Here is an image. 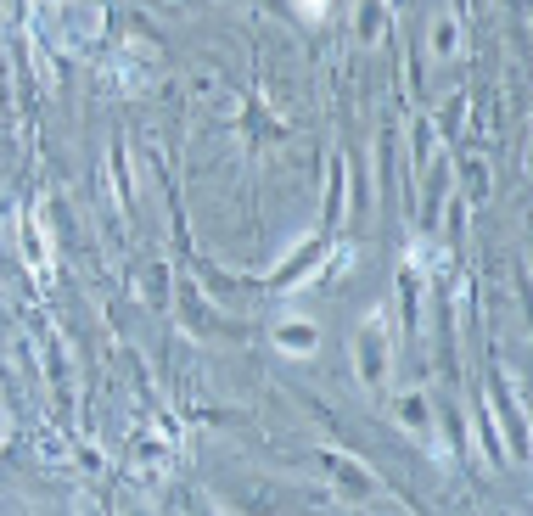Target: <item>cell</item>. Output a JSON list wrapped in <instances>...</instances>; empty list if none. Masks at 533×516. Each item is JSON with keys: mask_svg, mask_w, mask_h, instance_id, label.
Returning a JSON list of instances; mask_svg holds the SVG:
<instances>
[{"mask_svg": "<svg viewBox=\"0 0 533 516\" xmlns=\"http://www.w3.org/2000/svg\"><path fill=\"white\" fill-rule=\"evenodd\" d=\"M326 460V477H337L343 483V494L348 500H376L382 488H376V477L365 472V466H354V460H343V455H320Z\"/></svg>", "mask_w": 533, "mask_h": 516, "instance_id": "6da1fadb", "label": "cell"}, {"mask_svg": "<svg viewBox=\"0 0 533 516\" xmlns=\"http://www.w3.org/2000/svg\"><path fill=\"white\" fill-rule=\"evenodd\" d=\"M393 416H399V427L416 432V438H427V432H433V416H427V399H421V387H404L399 399H393Z\"/></svg>", "mask_w": 533, "mask_h": 516, "instance_id": "7a4b0ae2", "label": "cell"}, {"mask_svg": "<svg viewBox=\"0 0 533 516\" xmlns=\"http://www.w3.org/2000/svg\"><path fill=\"white\" fill-rule=\"evenodd\" d=\"M354 359H360V371L371 387H382V376H388V365H382V331H360V343H354Z\"/></svg>", "mask_w": 533, "mask_h": 516, "instance_id": "3957f363", "label": "cell"}, {"mask_svg": "<svg viewBox=\"0 0 533 516\" xmlns=\"http://www.w3.org/2000/svg\"><path fill=\"white\" fill-rule=\"evenodd\" d=\"M275 348H287V354H315V348H320V331L303 326V320H287V326L275 331Z\"/></svg>", "mask_w": 533, "mask_h": 516, "instance_id": "277c9868", "label": "cell"}, {"mask_svg": "<svg viewBox=\"0 0 533 516\" xmlns=\"http://www.w3.org/2000/svg\"><path fill=\"white\" fill-rule=\"evenodd\" d=\"M433 51H438V57H455V51H461V23H455V17H438Z\"/></svg>", "mask_w": 533, "mask_h": 516, "instance_id": "5b68a950", "label": "cell"}]
</instances>
